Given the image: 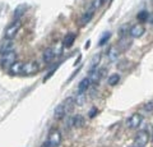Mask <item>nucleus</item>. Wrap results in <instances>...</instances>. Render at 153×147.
Segmentation results:
<instances>
[{
	"mask_svg": "<svg viewBox=\"0 0 153 147\" xmlns=\"http://www.w3.org/2000/svg\"><path fill=\"white\" fill-rule=\"evenodd\" d=\"M38 69H40V67H38L37 61H35V60L28 61V63H25V65H23V74L32 75V74L37 73Z\"/></svg>",
	"mask_w": 153,
	"mask_h": 147,
	"instance_id": "nucleus-7",
	"label": "nucleus"
},
{
	"mask_svg": "<svg viewBox=\"0 0 153 147\" xmlns=\"http://www.w3.org/2000/svg\"><path fill=\"white\" fill-rule=\"evenodd\" d=\"M119 81H120V74H117V73H115V74H111L108 77L107 79V82L110 86H116V84L119 83Z\"/></svg>",
	"mask_w": 153,
	"mask_h": 147,
	"instance_id": "nucleus-21",
	"label": "nucleus"
},
{
	"mask_svg": "<svg viewBox=\"0 0 153 147\" xmlns=\"http://www.w3.org/2000/svg\"><path fill=\"white\" fill-rule=\"evenodd\" d=\"M97 113H98V110H97V109H96V107H93L92 110H91V111L88 113V115H89V118H94V115H96V114H97Z\"/></svg>",
	"mask_w": 153,
	"mask_h": 147,
	"instance_id": "nucleus-26",
	"label": "nucleus"
},
{
	"mask_svg": "<svg viewBox=\"0 0 153 147\" xmlns=\"http://www.w3.org/2000/svg\"><path fill=\"white\" fill-rule=\"evenodd\" d=\"M27 9H28V7L26 4H19V5L14 9V18H16V21H18L19 18L27 12Z\"/></svg>",
	"mask_w": 153,
	"mask_h": 147,
	"instance_id": "nucleus-13",
	"label": "nucleus"
},
{
	"mask_svg": "<svg viewBox=\"0 0 153 147\" xmlns=\"http://www.w3.org/2000/svg\"><path fill=\"white\" fill-rule=\"evenodd\" d=\"M75 37H76V35L73 34V32H70V34H66V36L64 37V41H63L64 47H70L71 45H73L74 41H75Z\"/></svg>",
	"mask_w": 153,
	"mask_h": 147,
	"instance_id": "nucleus-15",
	"label": "nucleus"
},
{
	"mask_svg": "<svg viewBox=\"0 0 153 147\" xmlns=\"http://www.w3.org/2000/svg\"><path fill=\"white\" fill-rule=\"evenodd\" d=\"M152 3H153V0H152Z\"/></svg>",
	"mask_w": 153,
	"mask_h": 147,
	"instance_id": "nucleus-32",
	"label": "nucleus"
},
{
	"mask_svg": "<svg viewBox=\"0 0 153 147\" xmlns=\"http://www.w3.org/2000/svg\"><path fill=\"white\" fill-rule=\"evenodd\" d=\"M12 50H14V41L5 39V41H3L1 46H0V54L8 53V51H12Z\"/></svg>",
	"mask_w": 153,
	"mask_h": 147,
	"instance_id": "nucleus-9",
	"label": "nucleus"
},
{
	"mask_svg": "<svg viewBox=\"0 0 153 147\" xmlns=\"http://www.w3.org/2000/svg\"><path fill=\"white\" fill-rule=\"evenodd\" d=\"M101 1H102V4H103V3H105V0H101Z\"/></svg>",
	"mask_w": 153,
	"mask_h": 147,
	"instance_id": "nucleus-30",
	"label": "nucleus"
},
{
	"mask_svg": "<svg viewBox=\"0 0 153 147\" xmlns=\"http://www.w3.org/2000/svg\"><path fill=\"white\" fill-rule=\"evenodd\" d=\"M54 58H55V51L52 50L51 47H47V49L44 51V54H42V59H44V61L46 64H49L54 60Z\"/></svg>",
	"mask_w": 153,
	"mask_h": 147,
	"instance_id": "nucleus-10",
	"label": "nucleus"
},
{
	"mask_svg": "<svg viewBox=\"0 0 153 147\" xmlns=\"http://www.w3.org/2000/svg\"><path fill=\"white\" fill-rule=\"evenodd\" d=\"M149 138H151V136H149V132L148 131H144V129L138 131L135 138H134V143L139 147H144L148 142H149Z\"/></svg>",
	"mask_w": 153,
	"mask_h": 147,
	"instance_id": "nucleus-3",
	"label": "nucleus"
},
{
	"mask_svg": "<svg viewBox=\"0 0 153 147\" xmlns=\"http://www.w3.org/2000/svg\"><path fill=\"white\" fill-rule=\"evenodd\" d=\"M143 109H144L146 111H153V101H149L147 102L144 106H143Z\"/></svg>",
	"mask_w": 153,
	"mask_h": 147,
	"instance_id": "nucleus-25",
	"label": "nucleus"
},
{
	"mask_svg": "<svg viewBox=\"0 0 153 147\" xmlns=\"http://www.w3.org/2000/svg\"><path fill=\"white\" fill-rule=\"evenodd\" d=\"M16 61H17V53L14 50L1 54L0 63H1V67L3 68H10V65L14 64Z\"/></svg>",
	"mask_w": 153,
	"mask_h": 147,
	"instance_id": "nucleus-2",
	"label": "nucleus"
},
{
	"mask_svg": "<svg viewBox=\"0 0 153 147\" xmlns=\"http://www.w3.org/2000/svg\"><path fill=\"white\" fill-rule=\"evenodd\" d=\"M100 60H101V55H100V54H96L93 58H92V60H91V63H89V64H91V65H89V70L97 69Z\"/></svg>",
	"mask_w": 153,
	"mask_h": 147,
	"instance_id": "nucleus-20",
	"label": "nucleus"
},
{
	"mask_svg": "<svg viewBox=\"0 0 153 147\" xmlns=\"http://www.w3.org/2000/svg\"><path fill=\"white\" fill-rule=\"evenodd\" d=\"M144 34H146V27L142 23H137V25L131 26L130 30H129V36L133 37V39H139Z\"/></svg>",
	"mask_w": 153,
	"mask_h": 147,
	"instance_id": "nucleus-4",
	"label": "nucleus"
},
{
	"mask_svg": "<svg viewBox=\"0 0 153 147\" xmlns=\"http://www.w3.org/2000/svg\"><path fill=\"white\" fill-rule=\"evenodd\" d=\"M84 124V118L82 115H79V114H76L71 118V125L75 127V128H80Z\"/></svg>",
	"mask_w": 153,
	"mask_h": 147,
	"instance_id": "nucleus-17",
	"label": "nucleus"
},
{
	"mask_svg": "<svg viewBox=\"0 0 153 147\" xmlns=\"http://www.w3.org/2000/svg\"><path fill=\"white\" fill-rule=\"evenodd\" d=\"M91 84H92V83H91V81H89L88 77L83 78L82 81H80L79 86H78V93H85V92H87V90L89 88Z\"/></svg>",
	"mask_w": 153,
	"mask_h": 147,
	"instance_id": "nucleus-12",
	"label": "nucleus"
},
{
	"mask_svg": "<svg viewBox=\"0 0 153 147\" xmlns=\"http://www.w3.org/2000/svg\"><path fill=\"white\" fill-rule=\"evenodd\" d=\"M149 16H151V14L148 13V12H146V10H142L140 13H138L137 18H138V21H140V22H146V21L149 19Z\"/></svg>",
	"mask_w": 153,
	"mask_h": 147,
	"instance_id": "nucleus-22",
	"label": "nucleus"
},
{
	"mask_svg": "<svg viewBox=\"0 0 153 147\" xmlns=\"http://www.w3.org/2000/svg\"><path fill=\"white\" fill-rule=\"evenodd\" d=\"M23 65H25V63H23V61L17 60L16 63L10 65V68H9V73H10L12 75L22 74V73H23Z\"/></svg>",
	"mask_w": 153,
	"mask_h": 147,
	"instance_id": "nucleus-8",
	"label": "nucleus"
},
{
	"mask_svg": "<svg viewBox=\"0 0 153 147\" xmlns=\"http://www.w3.org/2000/svg\"><path fill=\"white\" fill-rule=\"evenodd\" d=\"M101 75H102L101 70L94 69V70H89L88 78H89V81H91V83H97L98 81H100V78H101Z\"/></svg>",
	"mask_w": 153,
	"mask_h": 147,
	"instance_id": "nucleus-14",
	"label": "nucleus"
},
{
	"mask_svg": "<svg viewBox=\"0 0 153 147\" xmlns=\"http://www.w3.org/2000/svg\"><path fill=\"white\" fill-rule=\"evenodd\" d=\"M66 115V111H65V107H64V104H59L56 107H55V111H54V118L57 120L63 119V118Z\"/></svg>",
	"mask_w": 153,
	"mask_h": 147,
	"instance_id": "nucleus-11",
	"label": "nucleus"
},
{
	"mask_svg": "<svg viewBox=\"0 0 153 147\" xmlns=\"http://www.w3.org/2000/svg\"><path fill=\"white\" fill-rule=\"evenodd\" d=\"M110 37H111V34H110V32H106V34H103V36L101 37V40L98 41V45H100V46H103V45L110 40Z\"/></svg>",
	"mask_w": 153,
	"mask_h": 147,
	"instance_id": "nucleus-23",
	"label": "nucleus"
},
{
	"mask_svg": "<svg viewBox=\"0 0 153 147\" xmlns=\"http://www.w3.org/2000/svg\"><path fill=\"white\" fill-rule=\"evenodd\" d=\"M41 147H52V146L50 145V142H49V141H46V142H44V143L41 145Z\"/></svg>",
	"mask_w": 153,
	"mask_h": 147,
	"instance_id": "nucleus-27",
	"label": "nucleus"
},
{
	"mask_svg": "<svg viewBox=\"0 0 153 147\" xmlns=\"http://www.w3.org/2000/svg\"><path fill=\"white\" fill-rule=\"evenodd\" d=\"M130 44H131V41H130V40H128V37H126V40H124V39L120 40V46H123V49H124V50H125L126 47L130 46Z\"/></svg>",
	"mask_w": 153,
	"mask_h": 147,
	"instance_id": "nucleus-24",
	"label": "nucleus"
},
{
	"mask_svg": "<svg viewBox=\"0 0 153 147\" xmlns=\"http://www.w3.org/2000/svg\"><path fill=\"white\" fill-rule=\"evenodd\" d=\"M107 56H108V59L114 61V60H116L119 58V49L116 46H112V47H110L108 51H107Z\"/></svg>",
	"mask_w": 153,
	"mask_h": 147,
	"instance_id": "nucleus-18",
	"label": "nucleus"
},
{
	"mask_svg": "<svg viewBox=\"0 0 153 147\" xmlns=\"http://www.w3.org/2000/svg\"><path fill=\"white\" fill-rule=\"evenodd\" d=\"M131 147H139V146H137V145H135V146H131Z\"/></svg>",
	"mask_w": 153,
	"mask_h": 147,
	"instance_id": "nucleus-29",
	"label": "nucleus"
},
{
	"mask_svg": "<svg viewBox=\"0 0 153 147\" xmlns=\"http://www.w3.org/2000/svg\"><path fill=\"white\" fill-rule=\"evenodd\" d=\"M93 16H94V9L92 8V9H89L88 12H85L84 14H83V17L80 18V23L84 26V25H87V23H89L91 22V19L93 18Z\"/></svg>",
	"mask_w": 153,
	"mask_h": 147,
	"instance_id": "nucleus-16",
	"label": "nucleus"
},
{
	"mask_svg": "<svg viewBox=\"0 0 153 147\" xmlns=\"http://www.w3.org/2000/svg\"><path fill=\"white\" fill-rule=\"evenodd\" d=\"M47 141L50 142V145L52 147L60 146V143H61V133H60V131L52 129L49 133V138H47Z\"/></svg>",
	"mask_w": 153,
	"mask_h": 147,
	"instance_id": "nucleus-6",
	"label": "nucleus"
},
{
	"mask_svg": "<svg viewBox=\"0 0 153 147\" xmlns=\"http://www.w3.org/2000/svg\"><path fill=\"white\" fill-rule=\"evenodd\" d=\"M142 122H143V115H142V114L134 113L133 115L128 119L126 124H128V127L130 128V129H135V128H138V127L142 124Z\"/></svg>",
	"mask_w": 153,
	"mask_h": 147,
	"instance_id": "nucleus-5",
	"label": "nucleus"
},
{
	"mask_svg": "<svg viewBox=\"0 0 153 147\" xmlns=\"http://www.w3.org/2000/svg\"><path fill=\"white\" fill-rule=\"evenodd\" d=\"M21 26H22V23L19 19L10 23V25L5 28V31H4V37H5V39H9V40H13L14 37L17 36L19 30H21Z\"/></svg>",
	"mask_w": 153,
	"mask_h": 147,
	"instance_id": "nucleus-1",
	"label": "nucleus"
},
{
	"mask_svg": "<svg viewBox=\"0 0 153 147\" xmlns=\"http://www.w3.org/2000/svg\"><path fill=\"white\" fill-rule=\"evenodd\" d=\"M63 104H64L65 111H66V114H68L69 111L73 110V107H74V105H75V100H74L73 97H68V98H66V100H65Z\"/></svg>",
	"mask_w": 153,
	"mask_h": 147,
	"instance_id": "nucleus-19",
	"label": "nucleus"
},
{
	"mask_svg": "<svg viewBox=\"0 0 153 147\" xmlns=\"http://www.w3.org/2000/svg\"><path fill=\"white\" fill-rule=\"evenodd\" d=\"M149 21H151V23L153 25V14H152V16H149Z\"/></svg>",
	"mask_w": 153,
	"mask_h": 147,
	"instance_id": "nucleus-28",
	"label": "nucleus"
},
{
	"mask_svg": "<svg viewBox=\"0 0 153 147\" xmlns=\"http://www.w3.org/2000/svg\"><path fill=\"white\" fill-rule=\"evenodd\" d=\"M152 138H153V134H152Z\"/></svg>",
	"mask_w": 153,
	"mask_h": 147,
	"instance_id": "nucleus-31",
	"label": "nucleus"
}]
</instances>
